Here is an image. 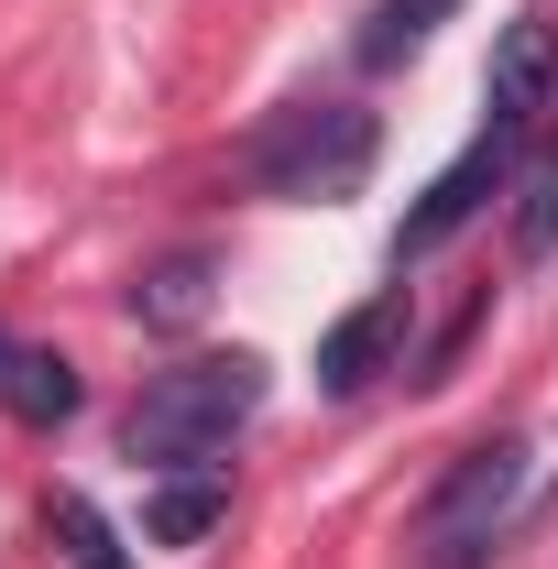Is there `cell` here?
I'll return each instance as SVG.
<instances>
[{
	"instance_id": "6da1fadb",
	"label": "cell",
	"mask_w": 558,
	"mask_h": 569,
	"mask_svg": "<svg viewBox=\"0 0 558 569\" xmlns=\"http://www.w3.org/2000/svg\"><path fill=\"white\" fill-rule=\"evenodd\" d=\"M252 417H263V361L252 351H198V361H176V372L142 383L121 449L142 471H219V449Z\"/></svg>"
},
{
	"instance_id": "7a4b0ae2",
	"label": "cell",
	"mask_w": 558,
	"mask_h": 569,
	"mask_svg": "<svg viewBox=\"0 0 558 569\" xmlns=\"http://www.w3.org/2000/svg\"><path fill=\"white\" fill-rule=\"evenodd\" d=\"M241 176H252L263 198H285V209H329V198H350V187L372 176V110H350V99H296V110H275L263 132L241 142Z\"/></svg>"
},
{
	"instance_id": "3957f363",
	"label": "cell",
	"mask_w": 558,
	"mask_h": 569,
	"mask_svg": "<svg viewBox=\"0 0 558 569\" xmlns=\"http://www.w3.org/2000/svg\"><path fill=\"white\" fill-rule=\"evenodd\" d=\"M526 482H537V460H526V438H482V449H460L417 503V559L427 569H482L504 548V526L526 515Z\"/></svg>"
},
{
	"instance_id": "277c9868",
	"label": "cell",
	"mask_w": 558,
	"mask_h": 569,
	"mask_svg": "<svg viewBox=\"0 0 558 569\" xmlns=\"http://www.w3.org/2000/svg\"><path fill=\"white\" fill-rule=\"evenodd\" d=\"M482 99H492V132H515V142L548 121V99H558V22H504Z\"/></svg>"
},
{
	"instance_id": "5b68a950",
	"label": "cell",
	"mask_w": 558,
	"mask_h": 569,
	"mask_svg": "<svg viewBox=\"0 0 558 569\" xmlns=\"http://www.w3.org/2000/svg\"><path fill=\"white\" fill-rule=\"evenodd\" d=\"M504 164H515V132H482L460 164H449V176H438V187H427V209L406 219V241H395V252H438L460 219L482 209V187H504Z\"/></svg>"
},
{
	"instance_id": "8992f818",
	"label": "cell",
	"mask_w": 558,
	"mask_h": 569,
	"mask_svg": "<svg viewBox=\"0 0 558 569\" xmlns=\"http://www.w3.org/2000/svg\"><path fill=\"white\" fill-rule=\"evenodd\" d=\"M395 329H406V296H372V307H350L340 329L318 340V383H329V395H361V383H372V361L395 351Z\"/></svg>"
},
{
	"instance_id": "52a82bcc",
	"label": "cell",
	"mask_w": 558,
	"mask_h": 569,
	"mask_svg": "<svg viewBox=\"0 0 558 569\" xmlns=\"http://www.w3.org/2000/svg\"><path fill=\"white\" fill-rule=\"evenodd\" d=\"M0 395H11V417H22V427L77 417V372L56 351H0Z\"/></svg>"
},
{
	"instance_id": "ba28073f",
	"label": "cell",
	"mask_w": 558,
	"mask_h": 569,
	"mask_svg": "<svg viewBox=\"0 0 558 569\" xmlns=\"http://www.w3.org/2000/svg\"><path fill=\"white\" fill-rule=\"evenodd\" d=\"M219 515H230V482H219V471H176L165 493L142 503V526H153L165 548H187V537H209Z\"/></svg>"
},
{
	"instance_id": "9c48e42d",
	"label": "cell",
	"mask_w": 558,
	"mask_h": 569,
	"mask_svg": "<svg viewBox=\"0 0 558 569\" xmlns=\"http://www.w3.org/2000/svg\"><path fill=\"white\" fill-rule=\"evenodd\" d=\"M438 11H460V0H372V22H361V67H406L427 33H438Z\"/></svg>"
},
{
	"instance_id": "30bf717a",
	"label": "cell",
	"mask_w": 558,
	"mask_h": 569,
	"mask_svg": "<svg viewBox=\"0 0 558 569\" xmlns=\"http://www.w3.org/2000/svg\"><path fill=\"white\" fill-rule=\"evenodd\" d=\"M209 307V263L198 252H176V263H153V274L132 284V318H153V329H187Z\"/></svg>"
},
{
	"instance_id": "8fae6325",
	"label": "cell",
	"mask_w": 558,
	"mask_h": 569,
	"mask_svg": "<svg viewBox=\"0 0 558 569\" xmlns=\"http://www.w3.org/2000/svg\"><path fill=\"white\" fill-rule=\"evenodd\" d=\"M56 526H67L77 569H121V548H110V526H99V503H88V493H56Z\"/></svg>"
},
{
	"instance_id": "7c38bea8",
	"label": "cell",
	"mask_w": 558,
	"mask_h": 569,
	"mask_svg": "<svg viewBox=\"0 0 558 569\" xmlns=\"http://www.w3.org/2000/svg\"><path fill=\"white\" fill-rule=\"evenodd\" d=\"M515 241H526V252H548V241H558V164L526 187V219H515Z\"/></svg>"
}]
</instances>
